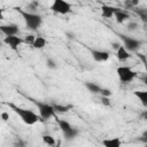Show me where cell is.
I'll use <instances>...</instances> for the list:
<instances>
[{
    "label": "cell",
    "mask_w": 147,
    "mask_h": 147,
    "mask_svg": "<svg viewBox=\"0 0 147 147\" xmlns=\"http://www.w3.org/2000/svg\"><path fill=\"white\" fill-rule=\"evenodd\" d=\"M8 106L11 108V110L22 119L23 123H25L26 125H33L36 124L39 118H40V115L36 114L33 110L31 109H25V108H21V107H17L15 106L14 103H8Z\"/></svg>",
    "instance_id": "obj_1"
},
{
    "label": "cell",
    "mask_w": 147,
    "mask_h": 147,
    "mask_svg": "<svg viewBox=\"0 0 147 147\" xmlns=\"http://www.w3.org/2000/svg\"><path fill=\"white\" fill-rule=\"evenodd\" d=\"M23 17L25 25L28 29L30 30H37L38 28H40L41 23H42V17L39 14L29 11V10H23L22 8H15Z\"/></svg>",
    "instance_id": "obj_2"
},
{
    "label": "cell",
    "mask_w": 147,
    "mask_h": 147,
    "mask_svg": "<svg viewBox=\"0 0 147 147\" xmlns=\"http://www.w3.org/2000/svg\"><path fill=\"white\" fill-rule=\"evenodd\" d=\"M55 119H56V122H57V124H59V127H60V130L62 131L63 137H64L65 139L71 140V139L76 138V137L79 134V130H78L77 127H74L68 121H65V119H60V118H57V117H55Z\"/></svg>",
    "instance_id": "obj_3"
},
{
    "label": "cell",
    "mask_w": 147,
    "mask_h": 147,
    "mask_svg": "<svg viewBox=\"0 0 147 147\" xmlns=\"http://www.w3.org/2000/svg\"><path fill=\"white\" fill-rule=\"evenodd\" d=\"M31 101L34 103V106L38 108V111H39V115H40V118L42 119H48L51 117H55V110L53 108V105H48L46 102H41V101H38V100H33L31 99Z\"/></svg>",
    "instance_id": "obj_4"
},
{
    "label": "cell",
    "mask_w": 147,
    "mask_h": 147,
    "mask_svg": "<svg viewBox=\"0 0 147 147\" xmlns=\"http://www.w3.org/2000/svg\"><path fill=\"white\" fill-rule=\"evenodd\" d=\"M116 74H117L119 80H121L122 83H124V84L132 82V80L138 76V74H137L133 69H131L130 67H126V65H121V67H118V68L116 69Z\"/></svg>",
    "instance_id": "obj_5"
},
{
    "label": "cell",
    "mask_w": 147,
    "mask_h": 147,
    "mask_svg": "<svg viewBox=\"0 0 147 147\" xmlns=\"http://www.w3.org/2000/svg\"><path fill=\"white\" fill-rule=\"evenodd\" d=\"M119 38L129 52H137L140 48V46L142 45V41L140 39H137V38H133V37H130V36H126L123 33L119 34Z\"/></svg>",
    "instance_id": "obj_6"
},
{
    "label": "cell",
    "mask_w": 147,
    "mask_h": 147,
    "mask_svg": "<svg viewBox=\"0 0 147 147\" xmlns=\"http://www.w3.org/2000/svg\"><path fill=\"white\" fill-rule=\"evenodd\" d=\"M72 6L71 3H69L65 0H54L52 6H51V10L56 13V14H61V15H67L69 13H71Z\"/></svg>",
    "instance_id": "obj_7"
},
{
    "label": "cell",
    "mask_w": 147,
    "mask_h": 147,
    "mask_svg": "<svg viewBox=\"0 0 147 147\" xmlns=\"http://www.w3.org/2000/svg\"><path fill=\"white\" fill-rule=\"evenodd\" d=\"M3 42L6 45H8L13 51H17L18 46L24 42V39H22L21 37H18L17 34L16 36H6L3 38Z\"/></svg>",
    "instance_id": "obj_8"
},
{
    "label": "cell",
    "mask_w": 147,
    "mask_h": 147,
    "mask_svg": "<svg viewBox=\"0 0 147 147\" xmlns=\"http://www.w3.org/2000/svg\"><path fill=\"white\" fill-rule=\"evenodd\" d=\"M90 52H91V55H92L93 60L96 61V62H105L110 56L109 52L102 51V49H90Z\"/></svg>",
    "instance_id": "obj_9"
},
{
    "label": "cell",
    "mask_w": 147,
    "mask_h": 147,
    "mask_svg": "<svg viewBox=\"0 0 147 147\" xmlns=\"http://www.w3.org/2000/svg\"><path fill=\"white\" fill-rule=\"evenodd\" d=\"M1 32L5 36H16L20 32V29L17 25L15 24H6V25H1L0 26Z\"/></svg>",
    "instance_id": "obj_10"
},
{
    "label": "cell",
    "mask_w": 147,
    "mask_h": 147,
    "mask_svg": "<svg viewBox=\"0 0 147 147\" xmlns=\"http://www.w3.org/2000/svg\"><path fill=\"white\" fill-rule=\"evenodd\" d=\"M116 57L119 60V61H126L131 57L130 55V52L125 48L124 45H121L117 49H116Z\"/></svg>",
    "instance_id": "obj_11"
},
{
    "label": "cell",
    "mask_w": 147,
    "mask_h": 147,
    "mask_svg": "<svg viewBox=\"0 0 147 147\" xmlns=\"http://www.w3.org/2000/svg\"><path fill=\"white\" fill-rule=\"evenodd\" d=\"M100 9H101V15L105 18H111V17H114L115 10H116L115 7H111V6H108V5H102Z\"/></svg>",
    "instance_id": "obj_12"
},
{
    "label": "cell",
    "mask_w": 147,
    "mask_h": 147,
    "mask_svg": "<svg viewBox=\"0 0 147 147\" xmlns=\"http://www.w3.org/2000/svg\"><path fill=\"white\" fill-rule=\"evenodd\" d=\"M114 16H115L117 23H123L125 20L130 18L129 13L124 11L123 9H118V8H116V10H115V15H114Z\"/></svg>",
    "instance_id": "obj_13"
},
{
    "label": "cell",
    "mask_w": 147,
    "mask_h": 147,
    "mask_svg": "<svg viewBox=\"0 0 147 147\" xmlns=\"http://www.w3.org/2000/svg\"><path fill=\"white\" fill-rule=\"evenodd\" d=\"M134 96L139 99L140 103L147 108V90H141V91H134L133 92Z\"/></svg>",
    "instance_id": "obj_14"
},
{
    "label": "cell",
    "mask_w": 147,
    "mask_h": 147,
    "mask_svg": "<svg viewBox=\"0 0 147 147\" xmlns=\"http://www.w3.org/2000/svg\"><path fill=\"white\" fill-rule=\"evenodd\" d=\"M101 144L106 147H119L122 145V141L119 140V138H109L102 140Z\"/></svg>",
    "instance_id": "obj_15"
},
{
    "label": "cell",
    "mask_w": 147,
    "mask_h": 147,
    "mask_svg": "<svg viewBox=\"0 0 147 147\" xmlns=\"http://www.w3.org/2000/svg\"><path fill=\"white\" fill-rule=\"evenodd\" d=\"M46 44H47L46 38L41 37V36H38V37H36V39H34V41L32 44V47L36 48V49H41V48H44L46 46Z\"/></svg>",
    "instance_id": "obj_16"
},
{
    "label": "cell",
    "mask_w": 147,
    "mask_h": 147,
    "mask_svg": "<svg viewBox=\"0 0 147 147\" xmlns=\"http://www.w3.org/2000/svg\"><path fill=\"white\" fill-rule=\"evenodd\" d=\"M53 108H54L55 113L64 114V113H68L72 108V106L71 105H59V103H55V105H53Z\"/></svg>",
    "instance_id": "obj_17"
},
{
    "label": "cell",
    "mask_w": 147,
    "mask_h": 147,
    "mask_svg": "<svg viewBox=\"0 0 147 147\" xmlns=\"http://www.w3.org/2000/svg\"><path fill=\"white\" fill-rule=\"evenodd\" d=\"M85 87L93 94H96V93H100V90H101V86L98 85L96 83H93V82H86L85 83Z\"/></svg>",
    "instance_id": "obj_18"
},
{
    "label": "cell",
    "mask_w": 147,
    "mask_h": 147,
    "mask_svg": "<svg viewBox=\"0 0 147 147\" xmlns=\"http://www.w3.org/2000/svg\"><path fill=\"white\" fill-rule=\"evenodd\" d=\"M134 13L139 16V18L142 21V22H145V23H147V8H136L134 9Z\"/></svg>",
    "instance_id": "obj_19"
},
{
    "label": "cell",
    "mask_w": 147,
    "mask_h": 147,
    "mask_svg": "<svg viewBox=\"0 0 147 147\" xmlns=\"http://www.w3.org/2000/svg\"><path fill=\"white\" fill-rule=\"evenodd\" d=\"M138 56H139L140 61L142 62V64H144V67H145V70H146V74H145V76L141 78V80H142V83H144L145 85H147V57H146L144 54H141V53H138Z\"/></svg>",
    "instance_id": "obj_20"
},
{
    "label": "cell",
    "mask_w": 147,
    "mask_h": 147,
    "mask_svg": "<svg viewBox=\"0 0 147 147\" xmlns=\"http://www.w3.org/2000/svg\"><path fill=\"white\" fill-rule=\"evenodd\" d=\"M41 138H42V141H44L46 145H49V146H54V145H55V139H54L52 136H49V134H44Z\"/></svg>",
    "instance_id": "obj_21"
},
{
    "label": "cell",
    "mask_w": 147,
    "mask_h": 147,
    "mask_svg": "<svg viewBox=\"0 0 147 147\" xmlns=\"http://www.w3.org/2000/svg\"><path fill=\"white\" fill-rule=\"evenodd\" d=\"M46 65H47V68H49V69H56V68H57L56 61H54V60L51 59V57H48V59L46 60Z\"/></svg>",
    "instance_id": "obj_22"
},
{
    "label": "cell",
    "mask_w": 147,
    "mask_h": 147,
    "mask_svg": "<svg viewBox=\"0 0 147 147\" xmlns=\"http://www.w3.org/2000/svg\"><path fill=\"white\" fill-rule=\"evenodd\" d=\"M126 29H127L129 31H136V30L138 29V23H137V22L131 21V22H129V23H127Z\"/></svg>",
    "instance_id": "obj_23"
},
{
    "label": "cell",
    "mask_w": 147,
    "mask_h": 147,
    "mask_svg": "<svg viewBox=\"0 0 147 147\" xmlns=\"http://www.w3.org/2000/svg\"><path fill=\"white\" fill-rule=\"evenodd\" d=\"M34 39H36V36H33V34H28V36H25V38H24V42L32 46Z\"/></svg>",
    "instance_id": "obj_24"
},
{
    "label": "cell",
    "mask_w": 147,
    "mask_h": 147,
    "mask_svg": "<svg viewBox=\"0 0 147 147\" xmlns=\"http://www.w3.org/2000/svg\"><path fill=\"white\" fill-rule=\"evenodd\" d=\"M100 94H101V96H111L113 92H111L109 88H103V87H101Z\"/></svg>",
    "instance_id": "obj_25"
},
{
    "label": "cell",
    "mask_w": 147,
    "mask_h": 147,
    "mask_svg": "<svg viewBox=\"0 0 147 147\" xmlns=\"http://www.w3.org/2000/svg\"><path fill=\"white\" fill-rule=\"evenodd\" d=\"M101 103L105 105V106H110L109 96H101Z\"/></svg>",
    "instance_id": "obj_26"
},
{
    "label": "cell",
    "mask_w": 147,
    "mask_h": 147,
    "mask_svg": "<svg viewBox=\"0 0 147 147\" xmlns=\"http://www.w3.org/2000/svg\"><path fill=\"white\" fill-rule=\"evenodd\" d=\"M140 141H142V142H145L146 145H147V130L146 131H144V133H142V136L140 137V139H139Z\"/></svg>",
    "instance_id": "obj_27"
},
{
    "label": "cell",
    "mask_w": 147,
    "mask_h": 147,
    "mask_svg": "<svg viewBox=\"0 0 147 147\" xmlns=\"http://www.w3.org/2000/svg\"><path fill=\"white\" fill-rule=\"evenodd\" d=\"M1 118H2V121H3V122H7V121L9 119V114H8V113H6V111L1 113Z\"/></svg>",
    "instance_id": "obj_28"
},
{
    "label": "cell",
    "mask_w": 147,
    "mask_h": 147,
    "mask_svg": "<svg viewBox=\"0 0 147 147\" xmlns=\"http://www.w3.org/2000/svg\"><path fill=\"white\" fill-rule=\"evenodd\" d=\"M119 46H121V44H119V42H111V47H113L114 49H117Z\"/></svg>",
    "instance_id": "obj_29"
},
{
    "label": "cell",
    "mask_w": 147,
    "mask_h": 147,
    "mask_svg": "<svg viewBox=\"0 0 147 147\" xmlns=\"http://www.w3.org/2000/svg\"><path fill=\"white\" fill-rule=\"evenodd\" d=\"M131 3H132V6L133 7H137L138 5H139V0H129Z\"/></svg>",
    "instance_id": "obj_30"
},
{
    "label": "cell",
    "mask_w": 147,
    "mask_h": 147,
    "mask_svg": "<svg viewBox=\"0 0 147 147\" xmlns=\"http://www.w3.org/2000/svg\"><path fill=\"white\" fill-rule=\"evenodd\" d=\"M141 117H142L144 119H147V110H144V111L141 113Z\"/></svg>",
    "instance_id": "obj_31"
}]
</instances>
